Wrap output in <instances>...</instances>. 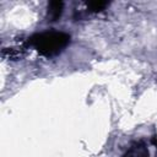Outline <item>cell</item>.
<instances>
[{
    "mask_svg": "<svg viewBox=\"0 0 157 157\" xmlns=\"http://www.w3.org/2000/svg\"><path fill=\"white\" fill-rule=\"evenodd\" d=\"M69 43L70 36L60 31H45L36 33L28 39V44L45 58L58 55L66 48Z\"/></svg>",
    "mask_w": 157,
    "mask_h": 157,
    "instance_id": "1",
    "label": "cell"
},
{
    "mask_svg": "<svg viewBox=\"0 0 157 157\" xmlns=\"http://www.w3.org/2000/svg\"><path fill=\"white\" fill-rule=\"evenodd\" d=\"M152 144H153V145L156 146V148H157V137H153V139H152Z\"/></svg>",
    "mask_w": 157,
    "mask_h": 157,
    "instance_id": "5",
    "label": "cell"
},
{
    "mask_svg": "<svg viewBox=\"0 0 157 157\" xmlns=\"http://www.w3.org/2000/svg\"><path fill=\"white\" fill-rule=\"evenodd\" d=\"M123 157H151L148 146L145 141H136L134 142L123 155Z\"/></svg>",
    "mask_w": 157,
    "mask_h": 157,
    "instance_id": "2",
    "label": "cell"
},
{
    "mask_svg": "<svg viewBox=\"0 0 157 157\" xmlns=\"http://www.w3.org/2000/svg\"><path fill=\"white\" fill-rule=\"evenodd\" d=\"M86 6H87V11L90 12H99L108 6V2L107 1H90V2H86Z\"/></svg>",
    "mask_w": 157,
    "mask_h": 157,
    "instance_id": "4",
    "label": "cell"
},
{
    "mask_svg": "<svg viewBox=\"0 0 157 157\" xmlns=\"http://www.w3.org/2000/svg\"><path fill=\"white\" fill-rule=\"evenodd\" d=\"M64 4L61 1H50L47 7V20L49 22H55L60 18L63 13Z\"/></svg>",
    "mask_w": 157,
    "mask_h": 157,
    "instance_id": "3",
    "label": "cell"
}]
</instances>
